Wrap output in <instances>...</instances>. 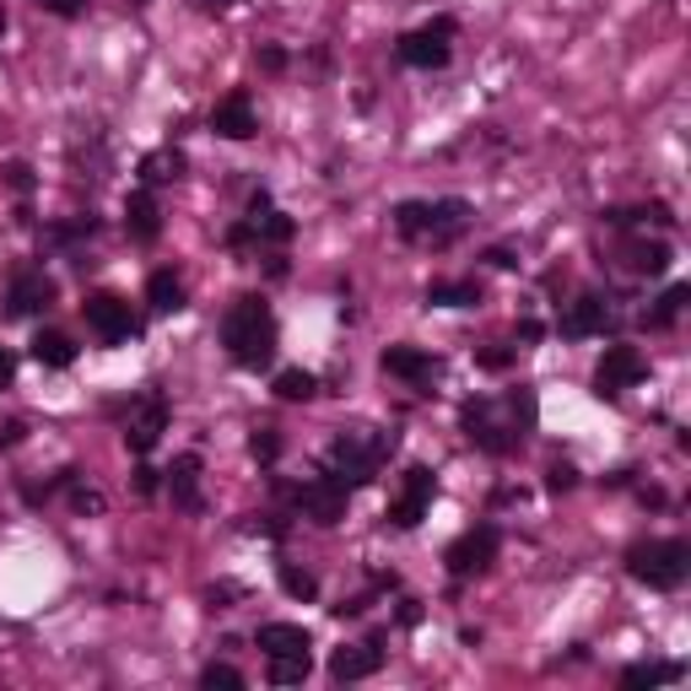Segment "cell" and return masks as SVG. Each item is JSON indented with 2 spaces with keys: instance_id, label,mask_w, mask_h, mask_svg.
I'll list each match as a JSON object with an SVG mask.
<instances>
[{
  "instance_id": "cell-1",
  "label": "cell",
  "mask_w": 691,
  "mask_h": 691,
  "mask_svg": "<svg viewBox=\"0 0 691 691\" xmlns=\"http://www.w3.org/2000/svg\"><path fill=\"white\" fill-rule=\"evenodd\" d=\"M535 389H513L508 400H487V394H476V400H465L459 405V427H465V438L476 443L481 454H513L519 438L535 427Z\"/></svg>"
},
{
  "instance_id": "cell-2",
  "label": "cell",
  "mask_w": 691,
  "mask_h": 691,
  "mask_svg": "<svg viewBox=\"0 0 691 691\" xmlns=\"http://www.w3.org/2000/svg\"><path fill=\"white\" fill-rule=\"evenodd\" d=\"M222 346H227V357L238 363V368H270V357H276V314H270V303L265 298H238L227 319H222Z\"/></svg>"
},
{
  "instance_id": "cell-3",
  "label": "cell",
  "mask_w": 691,
  "mask_h": 691,
  "mask_svg": "<svg viewBox=\"0 0 691 691\" xmlns=\"http://www.w3.org/2000/svg\"><path fill=\"white\" fill-rule=\"evenodd\" d=\"M389 448H394V433H378V427H341L335 443H330V454H324V470H330L335 481H346V487H368V481H378Z\"/></svg>"
},
{
  "instance_id": "cell-4",
  "label": "cell",
  "mask_w": 691,
  "mask_h": 691,
  "mask_svg": "<svg viewBox=\"0 0 691 691\" xmlns=\"http://www.w3.org/2000/svg\"><path fill=\"white\" fill-rule=\"evenodd\" d=\"M627 572L637 583H648V589H659V594H670V589H681L691 572V546L687 540H637L627 551Z\"/></svg>"
},
{
  "instance_id": "cell-5",
  "label": "cell",
  "mask_w": 691,
  "mask_h": 691,
  "mask_svg": "<svg viewBox=\"0 0 691 691\" xmlns=\"http://www.w3.org/2000/svg\"><path fill=\"white\" fill-rule=\"evenodd\" d=\"M400 60L411 65V70H443V65L454 60V16H438V22L405 33L400 38Z\"/></svg>"
},
{
  "instance_id": "cell-6",
  "label": "cell",
  "mask_w": 691,
  "mask_h": 691,
  "mask_svg": "<svg viewBox=\"0 0 691 691\" xmlns=\"http://www.w3.org/2000/svg\"><path fill=\"white\" fill-rule=\"evenodd\" d=\"M433 498H438V476H433L427 465H411V470L400 476L394 503H389V524H394V530H416V524L427 519Z\"/></svg>"
},
{
  "instance_id": "cell-7",
  "label": "cell",
  "mask_w": 691,
  "mask_h": 691,
  "mask_svg": "<svg viewBox=\"0 0 691 691\" xmlns=\"http://www.w3.org/2000/svg\"><path fill=\"white\" fill-rule=\"evenodd\" d=\"M643 378H648V357L637 346H605V357L594 368V394L600 400H622L632 383H643Z\"/></svg>"
},
{
  "instance_id": "cell-8",
  "label": "cell",
  "mask_w": 691,
  "mask_h": 691,
  "mask_svg": "<svg viewBox=\"0 0 691 691\" xmlns=\"http://www.w3.org/2000/svg\"><path fill=\"white\" fill-rule=\"evenodd\" d=\"M498 546H503L498 524H481V530H465V535L443 551V562H448L454 578H476V572H487V567L498 562Z\"/></svg>"
},
{
  "instance_id": "cell-9",
  "label": "cell",
  "mask_w": 691,
  "mask_h": 691,
  "mask_svg": "<svg viewBox=\"0 0 691 691\" xmlns=\"http://www.w3.org/2000/svg\"><path fill=\"white\" fill-rule=\"evenodd\" d=\"M81 314H87V330L103 335L109 346H120V341H135V335H141V319L130 314V303L125 298H114V292H92V298L81 303Z\"/></svg>"
},
{
  "instance_id": "cell-10",
  "label": "cell",
  "mask_w": 691,
  "mask_h": 691,
  "mask_svg": "<svg viewBox=\"0 0 691 691\" xmlns=\"http://www.w3.org/2000/svg\"><path fill=\"white\" fill-rule=\"evenodd\" d=\"M163 433H168V400L152 389V394H141V400L130 405V416H125V448H130V454H152V448L163 443Z\"/></svg>"
},
{
  "instance_id": "cell-11",
  "label": "cell",
  "mask_w": 691,
  "mask_h": 691,
  "mask_svg": "<svg viewBox=\"0 0 691 691\" xmlns=\"http://www.w3.org/2000/svg\"><path fill=\"white\" fill-rule=\"evenodd\" d=\"M346 503H352V487L335 481L330 470H324V476H309V481L298 487V508H303V519H314V524H341V519H346Z\"/></svg>"
},
{
  "instance_id": "cell-12",
  "label": "cell",
  "mask_w": 691,
  "mask_h": 691,
  "mask_svg": "<svg viewBox=\"0 0 691 691\" xmlns=\"http://www.w3.org/2000/svg\"><path fill=\"white\" fill-rule=\"evenodd\" d=\"M55 303V281L44 270H16L11 287H5V314L11 319H33Z\"/></svg>"
},
{
  "instance_id": "cell-13",
  "label": "cell",
  "mask_w": 691,
  "mask_h": 691,
  "mask_svg": "<svg viewBox=\"0 0 691 691\" xmlns=\"http://www.w3.org/2000/svg\"><path fill=\"white\" fill-rule=\"evenodd\" d=\"M378 665H383L378 637H368V643H346V648L330 654V676H335V681H368V676H378Z\"/></svg>"
},
{
  "instance_id": "cell-14",
  "label": "cell",
  "mask_w": 691,
  "mask_h": 691,
  "mask_svg": "<svg viewBox=\"0 0 691 691\" xmlns=\"http://www.w3.org/2000/svg\"><path fill=\"white\" fill-rule=\"evenodd\" d=\"M211 130H216L222 141H249L254 130H259L249 92H227V98H222V103L211 109Z\"/></svg>"
},
{
  "instance_id": "cell-15",
  "label": "cell",
  "mask_w": 691,
  "mask_h": 691,
  "mask_svg": "<svg viewBox=\"0 0 691 691\" xmlns=\"http://www.w3.org/2000/svg\"><path fill=\"white\" fill-rule=\"evenodd\" d=\"M125 233L135 244H157V238H163V211H157V194H152V189H135L125 200Z\"/></svg>"
},
{
  "instance_id": "cell-16",
  "label": "cell",
  "mask_w": 691,
  "mask_h": 691,
  "mask_svg": "<svg viewBox=\"0 0 691 691\" xmlns=\"http://www.w3.org/2000/svg\"><path fill=\"white\" fill-rule=\"evenodd\" d=\"M605 324H611V309H605V298H578V303H567L562 314V335L567 341H589V335H605Z\"/></svg>"
},
{
  "instance_id": "cell-17",
  "label": "cell",
  "mask_w": 691,
  "mask_h": 691,
  "mask_svg": "<svg viewBox=\"0 0 691 691\" xmlns=\"http://www.w3.org/2000/svg\"><path fill=\"white\" fill-rule=\"evenodd\" d=\"M383 374L405 378V383H433L438 378V357H427L422 346H389L383 352Z\"/></svg>"
},
{
  "instance_id": "cell-18",
  "label": "cell",
  "mask_w": 691,
  "mask_h": 691,
  "mask_svg": "<svg viewBox=\"0 0 691 691\" xmlns=\"http://www.w3.org/2000/svg\"><path fill=\"white\" fill-rule=\"evenodd\" d=\"M254 643L265 648V659H276V654H309V648H314V637H309L303 627H292V622H270V627H259Z\"/></svg>"
},
{
  "instance_id": "cell-19",
  "label": "cell",
  "mask_w": 691,
  "mask_h": 691,
  "mask_svg": "<svg viewBox=\"0 0 691 691\" xmlns=\"http://www.w3.org/2000/svg\"><path fill=\"white\" fill-rule=\"evenodd\" d=\"M622 259H627L632 276H665L670 270V244H648V238H632V244H622Z\"/></svg>"
},
{
  "instance_id": "cell-20",
  "label": "cell",
  "mask_w": 691,
  "mask_h": 691,
  "mask_svg": "<svg viewBox=\"0 0 691 691\" xmlns=\"http://www.w3.org/2000/svg\"><path fill=\"white\" fill-rule=\"evenodd\" d=\"M168 492L179 508H200V454H179L168 470Z\"/></svg>"
},
{
  "instance_id": "cell-21",
  "label": "cell",
  "mask_w": 691,
  "mask_h": 691,
  "mask_svg": "<svg viewBox=\"0 0 691 691\" xmlns=\"http://www.w3.org/2000/svg\"><path fill=\"white\" fill-rule=\"evenodd\" d=\"M33 363L60 374V368H70V363H76V341H70V335H60V330H38V335H33Z\"/></svg>"
},
{
  "instance_id": "cell-22",
  "label": "cell",
  "mask_w": 691,
  "mask_h": 691,
  "mask_svg": "<svg viewBox=\"0 0 691 691\" xmlns=\"http://www.w3.org/2000/svg\"><path fill=\"white\" fill-rule=\"evenodd\" d=\"M146 303H152L157 314H179V309H185V281H179L174 270H152V281H146Z\"/></svg>"
},
{
  "instance_id": "cell-23",
  "label": "cell",
  "mask_w": 691,
  "mask_h": 691,
  "mask_svg": "<svg viewBox=\"0 0 691 691\" xmlns=\"http://www.w3.org/2000/svg\"><path fill=\"white\" fill-rule=\"evenodd\" d=\"M465 222H470V205H465L459 194H448V200H433V233H427V238H433V244H448V238H454V233H459Z\"/></svg>"
},
{
  "instance_id": "cell-24",
  "label": "cell",
  "mask_w": 691,
  "mask_h": 691,
  "mask_svg": "<svg viewBox=\"0 0 691 691\" xmlns=\"http://www.w3.org/2000/svg\"><path fill=\"white\" fill-rule=\"evenodd\" d=\"M481 287L476 281H433L427 287V309H476Z\"/></svg>"
},
{
  "instance_id": "cell-25",
  "label": "cell",
  "mask_w": 691,
  "mask_h": 691,
  "mask_svg": "<svg viewBox=\"0 0 691 691\" xmlns=\"http://www.w3.org/2000/svg\"><path fill=\"white\" fill-rule=\"evenodd\" d=\"M185 174V152H174V146H163V152H146L141 157V185H168V179H179Z\"/></svg>"
},
{
  "instance_id": "cell-26",
  "label": "cell",
  "mask_w": 691,
  "mask_h": 691,
  "mask_svg": "<svg viewBox=\"0 0 691 691\" xmlns=\"http://www.w3.org/2000/svg\"><path fill=\"white\" fill-rule=\"evenodd\" d=\"M394 227H400V238H427L433 233V200H400Z\"/></svg>"
},
{
  "instance_id": "cell-27",
  "label": "cell",
  "mask_w": 691,
  "mask_h": 691,
  "mask_svg": "<svg viewBox=\"0 0 691 691\" xmlns=\"http://www.w3.org/2000/svg\"><path fill=\"white\" fill-rule=\"evenodd\" d=\"M687 676V665H627L622 670V687L637 691V687H670V681H681Z\"/></svg>"
},
{
  "instance_id": "cell-28",
  "label": "cell",
  "mask_w": 691,
  "mask_h": 691,
  "mask_svg": "<svg viewBox=\"0 0 691 691\" xmlns=\"http://www.w3.org/2000/svg\"><path fill=\"white\" fill-rule=\"evenodd\" d=\"M309 670H314L309 654H276V659H270V681H276V687H303Z\"/></svg>"
},
{
  "instance_id": "cell-29",
  "label": "cell",
  "mask_w": 691,
  "mask_h": 691,
  "mask_svg": "<svg viewBox=\"0 0 691 691\" xmlns=\"http://www.w3.org/2000/svg\"><path fill=\"white\" fill-rule=\"evenodd\" d=\"M276 394H281V400H314L319 378L303 374V368H287V374H276Z\"/></svg>"
},
{
  "instance_id": "cell-30",
  "label": "cell",
  "mask_w": 691,
  "mask_h": 691,
  "mask_svg": "<svg viewBox=\"0 0 691 691\" xmlns=\"http://www.w3.org/2000/svg\"><path fill=\"white\" fill-rule=\"evenodd\" d=\"M687 298H691V287H670V292L659 298V309L648 314V324H654V330H665V324H676V314L687 309Z\"/></svg>"
},
{
  "instance_id": "cell-31",
  "label": "cell",
  "mask_w": 691,
  "mask_h": 691,
  "mask_svg": "<svg viewBox=\"0 0 691 691\" xmlns=\"http://www.w3.org/2000/svg\"><path fill=\"white\" fill-rule=\"evenodd\" d=\"M281 589H287L292 600H314L319 594L314 572H303V567H281Z\"/></svg>"
},
{
  "instance_id": "cell-32",
  "label": "cell",
  "mask_w": 691,
  "mask_h": 691,
  "mask_svg": "<svg viewBox=\"0 0 691 691\" xmlns=\"http://www.w3.org/2000/svg\"><path fill=\"white\" fill-rule=\"evenodd\" d=\"M249 454L259 465H276V459H281V433H276V427H259L249 438Z\"/></svg>"
},
{
  "instance_id": "cell-33",
  "label": "cell",
  "mask_w": 691,
  "mask_h": 691,
  "mask_svg": "<svg viewBox=\"0 0 691 691\" xmlns=\"http://www.w3.org/2000/svg\"><path fill=\"white\" fill-rule=\"evenodd\" d=\"M200 687L205 691H238L244 687V676H238V670H233V665H205V670H200Z\"/></svg>"
},
{
  "instance_id": "cell-34",
  "label": "cell",
  "mask_w": 691,
  "mask_h": 691,
  "mask_svg": "<svg viewBox=\"0 0 691 691\" xmlns=\"http://www.w3.org/2000/svg\"><path fill=\"white\" fill-rule=\"evenodd\" d=\"M5 185L16 189V194H27L33 189V168L27 163H5Z\"/></svg>"
},
{
  "instance_id": "cell-35",
  "label": "cell",
  "mask_w": 691,
  "mask_h": 691,
  "mask_svg": "<svg viewBox=\"0 0 691 691\" xmlns=\"http://www.w3.org/2000/svg\"><path fill=\"white\" fill-rule=\"evenodd\" d=\"M476 363H481V368H492V374H503L508 363H513V352H503V346H492V352H481Z\"/></svg>"
},
{
  "instance_id": "cell-36",
  "label": "cell",
  "mask_w": 691,
  "mask_h": 691,
  "mask_svg": "<svg viewBox=\"0 0 691 691\" xmlns=\"http://www.w3.org/2000/svg\"><path fill=\"white\" fill-rule=\"evenodd\" d=\"M572 481H578V470H572V465H551V481H546V487H551V492H567Z\"/></svg>"
},
{
  "instance_id": "cell-37",
  "label": "cell",
  "mask_w": 691,
  "mask_h": 691,
  "mask_svg": "<svg viewBox=\"0 0 691 691\" xmlns=\"http://www.w3.org/2000/svg\"><path fill=\"white\" fill-rule=\"evenodd\" d=\"M44 11H55V16H81V0H38Z\"/></svg>"
},
{
  "instance_id": "cell-38",
  "label": "cell",
  "mask_w": 691,
  "mask_h": 691,
  "mask_svg": "<svg viewBox=\"0 0 691 691\" xmlns=\"http://www.w3.org/2000/svg\"><path fill=\"white\" fill-rule=\"evenodd\" d=\"M135 492H141V498H152V492H157V470H146V465H141V470H135Z\"/></svg>"
},
{
  "instance_id": "cell-39",
  "label": "cell",
  "mask_w": 691,
  "mask_h": 691,
  "mask_svg": "<svg viewBox=\"0 0 691 691\" xmlns=\"http://www.w3.org/2000/svg\"><path fill=\"white\" fill-rule=\"evenodd\" d=\"M11 378H16V357H11V352H5V346H0V389H5V383H11Z\"/></svg>"
},
{
  "instance_id": "cell-40",
  "label": "cell",
  "mask_w": 691,
  "mask_h": 691,
  "mask_svg": "<svg viewBox=\"0 0 691 691\" xmlns=\"http://www.w3.org/2000/svg\"><path fill=\"white\" fill-rule=\"evenodd\" d=\"M11 443H22V422H5V427H0V448H11Z\"/></svg>"
},
{
  "instance_id": "cell-41",
  "label": "cell",
  "mask_w": 691,
  "mask_h": 691,
  "mask_svg": "<svg viewBox=\"0 0 691 691\" xmlns=\"http://www.w3.org/2000/svg\"><path fill=\"white\" fill-rule=\"evenodd\" d=\"M259 65H265V70H281V65H287V55H281V49H265V55H259Z\"/></svg>"
},
{
  "instance_id": "cell-42",
  "label": "cell",
  "mask_w": 691,
  "mask_h": 691,
  "mask_svg": "<svg viewBox=\"0 0 691 691\" xmlns=\"http://www.w3.org/2000/svg\"><path fill=\"white\" fill-rule=\"evenodd\" d=\"M487 259H492V265H503V270H513V265H519V259H513V254H508V249H492V254H487Z\"/></svg>"
},
{
  "instance_id": "cell-43",
  "label": "cell",
  "mask_w": 691,
  "mask_h": 691,
  "mask_svg": "<svg viewBox=\"0 0 691 691\" xmlns=\"http://www.w3.org/2000/svg\"><path fill=\"white\" fill-rule=\"evenodd\" d=\"M205 11H227V5H238V0H200Z\"/></svg>"
},
{
  "instance_id": "cell-44",
  "label": "cell",
  "mask_w": 691,
  "mask_h": 691,
  "mask_svg": "<svg viewBox=\"0 0 691 691\" xmlns=\"http://www.w3.org/2000/svg\"><path fill=\"white\" fill-rule=\"evenodd\" d=\"M0 33H5V11H0Z\"/></svg>"
},
{
  "instance_id": "cell-45",
  "label": "cell",
  "mask_w": 691,
  "mask_h": 691,
  "mask_svg": "<svg viewBox=\"0 0 691 691\" xmlns=\"http://www.w3.org/2000/svg\"><path fill=\"white\" fill-rule=\"evenodd\" d=\"M130 5H146V0H130Z\"/></svg>"
}]
</instances>
